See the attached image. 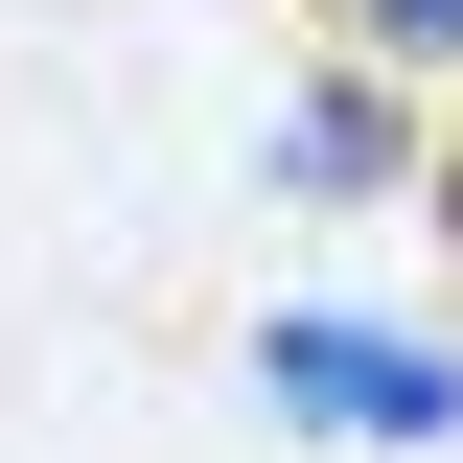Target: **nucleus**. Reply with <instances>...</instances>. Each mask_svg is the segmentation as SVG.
Returning a JSON list of instances; mask_svg holds the SVG:
<instances>
[{
	"mask_svg": "<svg viewBox=\"0 0 463 463\" xmlns=\"http://www.w3.org/2000/svg\"><path fill=\"white\" fill-rule=\"evenodd\" d=\"M417 209H440V232H463V139H440V185H417Z\"/></svg>",
	"mask_w": 463,
	"mask_h": 463,
	"instance_id": "20e7f679",
	"label": "nucleus"
},
{
	"mask_svg": "<svg viewBox=\"0 0 463 463\" xmlns=\"http://www.w3.org/2000/svg\"><path fill=\"white\" fill-rule=\"evenodd\" d=\"M279 163H301V185H394V116H371V93H301Z\"/></svg>",
	"mask_w": 463,
	"mask_h": 463,
	"instance_id": "f03ea898",
	"label": "nucleus"
},
{
	"mask_svg": "<svg viewBox=\"0 0 463 463\" xmlns=\"http://www.w3.org/2000/svg\"><path fill=\"white\" fill-rule=\"evenodd\" d=\"M255 394H279V417H325V440H463V371H440V347L325 325V301H301V325H255Z\"/></svg>",
	"mask_w": 463,
	"mask_h": 463,
	"instance_id": "f257e3e1",
	"label": "nucleus"
},
{
	"mask_svg": "<svg viewBox=\"0 0 463 463\" xmlns=\"http://www.w3.org/2000/svg\"><path fill=\"white\" fill-rule=\"evenodd\" d=\"M325 24H347V47H394V70H417V47H463V0H325Z\"/></svg>",
	"mask_w": 463,
	"mask_h": 463,
	"instance_id": "7ed1b4c3",
	"label": "nucleus"
}]
</instances>
